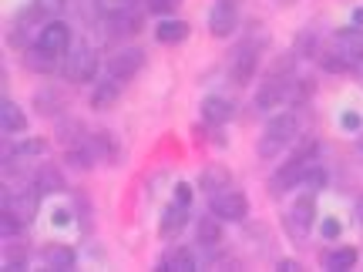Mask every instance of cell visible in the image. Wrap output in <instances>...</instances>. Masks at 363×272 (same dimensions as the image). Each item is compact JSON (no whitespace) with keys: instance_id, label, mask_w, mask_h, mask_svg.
Returning a JSON list of instances; mask_svg holds the SVG:
<instances>
[{"instance_id":"cell-1","label":"cell","mask_w":363,"mask_h":272,"mask_svg":"<svg viewBox=\"0 0 363 272\" xmlns=\"http://www.w3.org/2000/svg\"><path fill=\"white\" fill-rule=\"evenodd\" d=\"M316 138H306V142L296 148V155L289 158L286 165H279V171L269 178V192L272 195H286L289 188H296V185H303V175H306V165L313 162V155H316Z\"/></svg>"},{"instance_id":"cell-2","label":"cell","mask_w":363,"mask_h":272,"mask_svg":"<svg viewBox=\"0 0 363 272\" xmlns=\"http://www.w3.org/2000/svg\"><path fill=\"white\" fill-rule=\"evenodd\" d=\"M296 135H299V118L293 115V111L276 115L269 125H266V131H262V138H259V158H276L286 144L296 142Z\"/></svg>"},{"instance_id":"cell-3","label":"cell","mask_w":363,"mask_h":272,"mask_svg":"<svg viewBox=\"0 0 363 272\" xmlns=\"http://www.w3.org/2000/svg\"><path fill=\"white\" fill-rule=\"evenodd\" d=\"M262 44H266V38H256V40H242L239 47L233 51V57H229V78H233V84H249L252 81V74H256V67H259V51Z\"/></svg>"},{"instance_id":"cell-4","label":"cell","mask_w":363,"mask_h":272,"mask_svg":"<svg viewBox=\"0 0 363 272\" xmlns=\"http://www.w3.org/2000/svg\"><path fill=\"white\" fill-rule=\"evenodd\" d=\"M98 71V54L91 44H71V51L65 54V78L74 84H88Z\"/></svg>"},{"instance_id":"cell-5","label":"cell","mask_w":363,"mask_h":272,"mask_svg":"<svg viewBox=\"0 0 363 272\" xmlns=\"http://www.w3.org/2000/svg\"><path fill=\"white\" fill-rule=\"evenodd\" d=\"M208 212L219 215L222 222H242L249 215V198L242 192H235V188H222V192L212 195Z\"/></svg>"},{"instance_id":"cell-6","label":"cell","mask_w":363,"mask_h":272,"mask_svg":"<svg viewBox=\"0 0 363 272\" xmlns=\"http://www.w3.org/2000/svg\"><path fill=\"white\" fill-rule=\"evenodd\" d=\"M313 222H316V198H313V192H306L293 202L289 215H286V229H289L293 239H306V232L313 229Z\"/></svg>"},{"instance_id":"cell-7","label":"cell","mask_w":363,"mask_h":272,"mask_svg":"<svg viewBox=\"0 0 363 272\" xmlns=\"http://www.w3.org/2000/svg\"><path fill=\"white\" fill-rule=\"evenodd\" d=\"M145 64V51L142 47H121V51L111 54L108 61V74L115 81H131Z\"/></svg>"},{"instance_id":"cell-8","label":"cell","mask_w":363,"mask_h":272,"mask_svg":"<svg viewBox=\"0 0 363 272\" xmlns=\"http://www.w3.org/2000/svg\"><path fill=\"white\" fill-rule=\"evenodd\" d=\"M38 47L40 51L54 54V57H65L71 51V27L65 21H51V24H44V30L38 34Z\"/></svg>"},{"instance_id":"cell-9","label":"cell","mask_w":363,"mask_h":272,"mask_svg":"<svg viewBox=\"0 0 363 272\" xmlns=\"http://www.w3.org/2000/svg\"><path fill=\"white\" fill-rule=\"evenodd\" d=\"M289 84H293V78L269 74V78L259 84V91H256V108H259V111H272L279 101H289Z\"/></svg>"},{"instance_id":"cell-10","label":"cell","mask_w":363,"mask_h":272,"mask_svg":"<svg viewBox=\"0 0 363 272\" xmlns=\"http://www.w3.org/2000/svg\"><path fill=\"white\" fill-rule=\"evenodd\" d=\"M330 51H337L347 64H357V61H363V30H357V27H347V30H337L333 34V44H330Z\"/></svg>"},{"instance_id":"cell-11","label":"cell","mask_w":363,"mask_h":272,"mask_svg":"<svg viewBox=\"0 0 363 272\" xmlns=\"http://www.w3.org/2000/svg\"><path fill=\"white\" fill-rule=\"evenodd\" d=\"M235 27H239V11H235V4L219 0V4L208 11V34H212V38H229Z\"/></svg>"},{"instance_id":"cell-12","label":"cell","mask_w":363,"mask_h":272,"mask_svg":"<svg viewBox=\"0 0 363 272\" xmlns=\"http://www.w3.org/2000/svg\"><path fill=\"white\" fill-rule=\"evenodd\" d=\"M142 11H135V4L125 7V11H115L108 13V34L111 38H131V34H138L142 30Z\"/></svg>"},{"instance_id":"cell-13","label":"cell","mask_w":363,"mask_h":272,"mask_svg":"<svg viewBox=\"0 0 363 272\" xmlns=\"http://www.w3.org/2000/svg\"><path fill=\"white\" fill-rule=\"evenodd\" d=\"M185 222H189V205L175 202V205H169L165 212H162V222H158V235H162V239H175V235L185 229Z\"/></svg>"},{"instance_id":"cell-14","label":"cell","mask_w":363,"mask_h":272,"mask_svg":"<svg viewBox=\"0 0 363 272\" xmlns=\"http://www.w3.org/2000/svg\"><path fill=\"white\" fill-rule=\"evenodd\" d=\"M233 115H235V108H233V101H229V98L208 94L206 101H202V118H206V125H225Z\"/></svg>"},{"instance_id":"cell-15","label":"cell","mask_w":363,"mask_h":272,"mask_svg":"<svg viewBox=\"0 0 363 272\" xmlns=\"http://www.w3.org/2000/svg\"><path fill=\"white\" fill-rule=\"evenodd\" d=\"M229 185H233V171L225 169V165H206L202 175H199V188L208 195L222 192V188H229Z\"/></svg>"},{"instance_id":"cell-16","label":"cell","mask_w":363,"mask_h":272,"mask_svg":"<svg viewBox=\"0 0 363 272\" xmlns=\"http://www.w3.org/2000/svg\"><path fill=\"white\" fill-rule=\"evenodd\" d=\"M195 242L202 249H219L222 246V219L219 215H206L195 225Z\"/></svg>"},{"instance_id":"cell-17","label":"cell","mask_w":363,"mask_h":272,"mask_svg":"<svg viewBox=\"0 0 363 272\" xmlns=\"http://www.w3.org/2000/svg\"><path fill=\"white\" fill-rule=\"evenodd\" d=\"M357 249L353 246H340V249H330V252H323V269H330V272H350L353 266H357Z\"/></svg>"},{"instance_id":"cell-18","label":"cell","mask_w":363,"mask_h":272,"mask_svg":"<svg viewBox=\"0 0 363 272\" xmlns=\"http://www.w3.org/2000/svg\"><path fill=\"white\" fill-rule=\"evenodd\" d=\"M0 128H4V135H21V131H27V115L13 101H7V98L0 104Z\"/></svg>"},{"instance_id":"cell-19","label":"cell","mask_w":363,"mask_h":272,"mask_svg":"<svg viewBox=\"0 0 363 272\" xmlns=\"http://www.w3.org/2000/svg\"><path fill=\"white\" fill-rule=\"evenodd\" d=\"M185 38H189V24H185V21H175V17L158 21V27H155L158 44H182Z\"/></svg>"},{"instance_id":"cell-20","label":"cell","mask_w":363,"mask_h":272,"mask_svg":"<svg viewBox=\"0 0 363 272\" xmlns=\"http://www.w3.org/2000/svg\"><path fill=\"white\" fill-rule=\"evenodd\" d=\"M74 262H78V256H74V249L71 246H48L44 249V266L54 269V272L74 269Z\"/></svg>"},{"instance_id":"cell-21","label":"cell","mask_w":363,"mask_h":272,"mask_svg":"<svg viewBox=\"0 0 363 272\" xmlns=\"http://www.w3.org/2000/svg\"><path fill=\"white\" fill-rule=\"evenodd\" d=\"M195 252L192 249H172L169 256H162L158 269H169V272H195Z\"/></svg>"},{"instance_id":"cell-22","label":"cell","mask_w":363,"mask_h":272,"mask_svg":"<svg viewBox=\"0 0 363 272\" xmlns=\"http://www.w3.org/2000/svg\"><path fill=\"white\" fill-rule=\"evenodd\" d=\"M118 104V81L108 78L104 84H98V88L91 91V108L94 111H111Z\"/></svg>"},{"instance_id":"cell-23","label":"cell","mask_w":363,"mask_h":272,"mask_svg":"<svg viewBox=\"0 0 363 272\" xmlns=\"http://www.w3.org/2000/svg\"><path fill=\"white\" fill-rule=\"evenodd\" d=\"M34 111L38 115H57V111H65V98H61V91H51V88H44L34 94Z\"/></svg>"},{"instance_id":"cell-24","label":"cell","mask_w":363,"mask_h":272,"mask_svg":"<svg viewBox=\"0 0 363 272\" xmlns=\"http://www.w3.org/2000/svg\"><path fill=\"white\" fill-rule=\"evenodd\" d=\"M34 188H38L40 195H54L65 188V178H61V171L54 169V165H44V169L34 175Z\"/></svg>"},{"instance_id":"cell-25","label":"cell","mask_w":363,"mask_h":272,"mask_svg":"<svg viewBox=\"0 0 363 272\" xmlns=\"http://www.w3.org/2000/svg\"><path fill=\"white\" fill-rule=\"evenodd\" d=\"M54 61H57V57L48 51H40V47H30V51L24 54V64L30 67V71H51Z\"/></svg>"},{"instance_id":"cell-26","label":"cell","mask_w":363,"mask_h":272,"mask_svg":"<svg viewBox=\"0 0 363 272\" xmlns=\"http://www.w3.org/2000/svg\"><path fill=\"white\" fill-rule=\"evenodd\" d=\"M21 215L17 212H11V208H4V215H0V235L4 239H17L21 235Z\"/></svg>"},{"instance_id":"cell-27","label":"cell","mask_w":363,"mask_h":272,"mask_svg":"<svg viewBox=\"0 0 363 272\" xmlns=\"http://www.w3.org/2000/svg\"><path fill=\"white\" fill-rule=\"evenodd\" d=\"M57 138L71 148V144H78L81 138H88V135H84V128H81L78 121H67V125H61V128H57Z\"/></svg>"},{"instance_id":"cell-28","label":"cell","mask_w":363,"mask_h":272,"mask_svg":"<svg viewBox=\"0 0 363 272\" xmlns=\"http://www.w3.org/2000/svg\"><path fill=\"white\" fill-rule=\"evenodd\" d=\"M303 185H306V188H310V192H320V188H323L326 185V171L320 169V165H306V175H303Z\"/></svg>"},{"instance_id":"cell-29","label":"cell","mask_w":363,"mask_h":272,"mask_svg":"<svg viewBox=\"0 0 363 272\" xmlns=\"http://www.w3.org/2000/svg\"><path fill=\"white\" fill-rule=\"evenodd\" d=\"M27 266V252L21 246H7L4 252V269H24Z\"/></svg>"},{"instance_id":"cell-30","label":"cell","mask_w":363,"mask_h":272,"mask_svg":"<svg viewBox=\"0 0 363 272\" xmlns=\"http://www.w3.org/2000/svg\"><path fill=\"white\" fill-rule=\"evenodd\" d=\"M182 0H148V11L152 13H162V17H169V13L179 11Z\"/></svg>"},{"instance_id":"cell-31","label":"cell","mask_w":363,"mask_h":272,"mask_svg":"<svg viewBox=\"0 0 363 272\" xmlns=\"http://www.w3.org/2000/svg\"><path fill=\"white\" fill-rule=\"evenodd\" d=\"M313 51H316V34H313V30H306V34H299V38H296V54H303V57H310Z\"/></svg>"},{"instance_id":"cell-32","label":"cell","mask_w":363,"mask_h":272,"mask_svg":"<svg viewBox=\"0 0 363 272\" xmlns=\"http://www.w3.org/2000/svg\"><path fill=\"white\" fill-rule=\"evenodd\" d=\"M320 232H323L326 242H333V239H340V232H343V225H340V219H323V225H320Z\"/></svg>"},{"instance_id":"cell-33","label":"cell","mask_w":363,"mask_h":272,"mask_svg":"<svg viewBox=\"0 0 363 272\" xmlns=\"http://www.w3.org/2000/svg\"><path fill=\"white\" fill-rule=\"evenodd\" d=\"M175 202L192 205V185H189V181H179V185H175Z\"/></svg>"},{"instance_id":"cell-34","label":"cell","mask_w":363,"mask_h":272,"mask_svg":"<svg viewBox=\"0 0 363 272\" xmlns=\"http://www.w3.org/2000/svg\"><path fill=\"white\" fill-rule=\"evenodd\" d=\"M340 125L347 131H360V125H363V118L357 115V111H343V118H340Z\"/></svg>"},{"instance_id":"cell-35","label":"cell","mask_w":363,"mask_h":272,"mask_svg":"<svg viewBox=\"0 0 363 272\" xmlns=\"http://www.w3.org/2000/svg\"><path fill=\"white\" fill-rule=\"evenodd\" d=\"M276 269L279 272H303V266H299L296 259H283V262H276Z\"/></svg>"},{"instance_id":"cell-36","label":"cell","mask_w":363,"mask_h":272,"mask_svg":"<svg viewBox=\"0 0 363 272\" xmlns=\"http://www.w3.org/2000/svg\"><path fill=\"white\" fill-rule=\"evenodd\" d=\"M61 4H65V0H38V7H40L44 13H54L57 7H61Z\"/></svg>"},{"instance_id":"cell-37","label":"cell","mask_w":363,"mask_h":272,"mask_svg":"<svg viewBox=\"0 0 363 272\" xmlns=\"http://www.w3.org/2000/svg\"><path fill=\"white\" fill-rule=\"evenodd\" d=\"M350 21H353V27H363V7H360V11H353Z\"/></svg>"},{"instance_id":"cell-38","label":"cell","mask_w":363,"mask_h":272,"mask_svg":"<svg viewBox=\"0 0 363 272\" xmlns=\"http://www.w3.org/2000/svg\"><path fill=\"white\" fill-rule=\"evenodd\" d=\"M357 222L363 225V195H357Z\"/></svg>"},{"instance_id":"cell-39","label":"cell","mask_w":363,"mask_h":272,"mask_svg":"<svg viewBox=\"0 0 363 272\" xmlns=\"http://www.w3.org/2000/svg\"><path fill=\"white\" fill-rule=\"evenodd\" d=\"M229 4H239V0H229Z\"/></svg>"}]
</instances>
